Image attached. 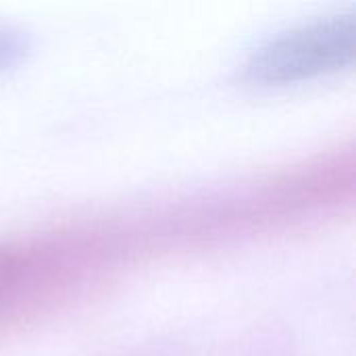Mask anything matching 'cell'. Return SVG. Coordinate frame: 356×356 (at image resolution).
<instances>
[{"label":"cell","mask_w":356,"mask_h":356,"mask_svg":"<svg viewBox=\"0 0 356 356\" xmlns=\"http://www.w3.org/2000/svg\"><path fill=\"white\" fill-rule=\"evenodd\" d=\"M355 15H334L294 27L263 44L244 65V77L254 83H288L309 79L355 56Z\"/></svg>","instance_id":"obj_1"},{"label":"cell","mask_w":356,"mask_h":356,"mask_svg":"<svg viewBox=\"0 0 356 356\" xmlns=\"http://www.w3.org/2000/svg\"><path fill=\"white\" fill-rule=\"evenodd\" d=\"M27 48V40L19 29L0 25V69L17 63Z\"/></svg>","instance_id":"obj_2"}]
</instances>
